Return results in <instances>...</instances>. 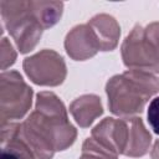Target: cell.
Listing matches in <instances>:
<instances>
[{
  "label": "cell",
  "instance_id": "13",
  "mask_svg": "<svg viewBox=\"0 0 159 159\" xmlns=\"http://www.w3.org/2000/svg\"><path fill=\"white\" fill-rule=\"evenodd\" d=\"M118 155L104 148L92 137L87 138L82 144L80 159H117Z\"/></svg>",
  "mask_w": 159,
  "mask_h": 159
},
{
  "label": "cell",
  "instance_id": "1",
  "mask_svg": "<svg viewBox=\"0 0 159 159\" xmlns=\"http://www.w3.org/2000/svg\"><path fill=\"white\" fill-rule=\"evenodd\" d=\"M21 133L37 159H52L55 152L67 149L77 137L65 104L48 91L37 93L35 109L21 123Z\"/></svg>",
  "mask_w": 159,
  "mask_h": 159
},
{
  "label": "cell",
  "instance_id": "14",
  "mask_svg": "<svg viewBox=\"0 0 159 159\" xmlns=\"http://www.w3.org/2000/svg\"><path fill=\"white\" fill-rule=\"evenodd\" d=\"M15 60H16V51H15L14 46L6 37H2L1 43H0V61H1L2 72L6 71L7 67L14 65Z\"/></svg>",
  "mask_w": 159,
  "mask_h": 159
},
{
  "label": "cell",
  "instance_id": "3",
  "mask_svg": "<svg viewBox=\"0 0 159 159\" xmlns=\"http://www.w3.org/2000/svg\"><path fill=\"white\" fill-rule=\"evenodd\" d=\"M1 19L15 45L21 53H27L36 47L43 26L35 15L31 1H0Z\"/></svg>",
  "mask_w": 159,
  "mask_h": 159
},
{
  "label": "cell",
  "instance_id": "6",
  "mask_svg": "<svg viewBox=\"0 0 159 159\" xmlns=\"http://www.w3.org/2000/svg\"><path fill=\"white\" fill-rule=\"evenodd\" d=\"M26 76L40 86H58L66 78V63L61 55L53 50H42L22 63Z\"/></svg>",
  "mask_w": 159,
  "mask_h": 159
},
{
  "label": "cell",
  "instance_id": "15",
  "mask_svg": "<svg viewBox=\"0 0 159 159\" xmlns=\"http://www.w3.org/2000/svg\"><path fill=\"white\" fill-rule=\"evenodd\" d=\"M148 122L154 130V133L159 134V96L154 97L149 106H148V112H147Z\"/></svg>",
  "mask_w": 159,
  "mask_h": 159
},
{
  "label": "cell",
  "instance_id": "12",
  "mask_svg": "<svg viewBox=\"0 0 159 159\" xmlns=\"http://www.w3.org/2000/svg\"><path fill=\"white\" fill-rule=\"evenodd\" d=\"M31 6L43 29L56 25L63 11V2L61 1H31Z\"/></svg>",
  "mask_w": 159,
  "mask_h": 159
},
{
  "label": "cell",
  "instance_id": "18",
  "mask_svg": "<svg viewBox=\"0 0 159 159\" xmlns=\"http://www.w3.org/2000/svg\"><path fill=\"white\" fill-rule=\"evenodd\" d=\"M158 88H159V80H158Z\"/></svg>",
  "mask_w": 159,
  "mask_h": 159
},
{
  "label": "cell",
  "instance_id": "4",
  "mask_svg": "<svg viewBox=\"0 0 159 159\" xmlns=\"http://www.w3.org/2000/svg\"><path fill=\"white\" fill-rule=\"evenodd\" d=\"M123 63L130 70L159 72V43L149 26L135 25L122 43Z\"/></svg>",
  "mask_w": 159,
  "mask_h": 159
},
{
  "label": "cell",
  "instance_id": "7",
  "mask_svg": "<svg viewBox=\"0 0 159 159\" xmlns=\"http://www.w3.org/2000/svg\"><path fill=\"white\" fill-rule=\"evenodd\" d=\"M92 138L114 154H124L128 139L125 118H104L92 129Z\"/></svg>",
  "mask_w": 159,
  "mask_h": 159
},
{
  "label": "cell",
  "instance_id": "10",
  "mask_svg": "<svg viewBox=\"0 0 159 159\" xmlns=\"http://www.w3.org/2000/svg\"><path fill=\"white\" fill-rule=\"evenodd\" d=\"M125 119L128 124V139L123 155L132 158L143 157L149 150L152 135L139 117H127Z\"/></svg>",
  "mask_w": 159,
  "mask_h": 159
},
{
  "label": "cell",
  "instance_id": "11",
  "mask_svg": "<svg viewBox=\"0 0 159 159\" xmlns=\"http://www.w3.org/2000/svg\"><path fill=\"white\" fill-rule=\"evenodd\" d=\"M70 112L80 127L87 128L103 113L101 98L96 94H83L71 103Z\"/></svg>",
  "mask_w": 159,
  "mask_h": 159
},
{
  "label": "cell",
  "instance_id": "9",
  "mask_svg": "<svg viewBox=\"0 0 159 159\" xmlns=\"http://www.w3.org/2000/svg\"><path fill=\"white\" fill-rule=\"evenodd\" d=\"M88 24L98 39L101 51H112L117 47L120 27L113 16L108 14H98L93 16Z\"/></svg>",
  "mask_w": 159,
  "mask_h": 159
},
{
  "label": "cell",
  "instance_id": "2",
  "mask_svg": "<svg viewBox=\"0 0 159 159\" xmlns=\"http://www.w3.org/2000/svg\"><path fill=\"white\" fill-rule=\"evenodd\" d=\"M158 91V78L154 73L140 70L116 75L106 86L108 107L113 114L120 117L140 113Z\"/></svg>",
  "mask_w": 159,
  "mask_h": 159
},
{
  "label": "cell",
  "instance_id": "17",
  "mask_svg": "<svg viewBox=\"0 0 159 159\" xmlns=\"http://www.w3.org/2000/svg\"><path fill=\"white\" fill-rule=\"evenodd\" d=\"M148 26L152 30V32L154 34V36H155V39H157V41L159 43V22H152Z\"/></svg>",
  "mask_w": 159,
  "mask_h": 159
},
{
  "label": "cell",
  "instance_id": "16",
  "mask_svg": "<svg viewBox=\"0 0 159 159\" xmlns=\"http://www.w3.org/2000/svg\"><path fill=\"white\" fill-rule=\"evenodd\" d=\"M150 157H152V159H159V139L154 143V145L150 150Z\"/></svg>",
  "mask_w": 159,
  "mask_h": 159
},
{
  "label": "cell",
  "instance_id": "5",
  "mask_svg": "<svg viewBox=\"0 0 159 159\" xmlns=\"http://www.w3.org/2000/svg\"><path fill=\"white\" fill-rule=\"evenodd\" d=\"M32 88L17 71H4L0 76L1 124L21 119L32 104Z\"/></svg>",
  "mask_w": 159,
  "mask_h": 159
},
{
  "label": "cell",
  "instance_id": "8",
  "mask_svg": "<svg viewBox=\"0 0 159 159\" xmlns=\"http://www.w3.org/2000/svg\"><path fill=\"white\" fill-rule=\"evenodd\" d=\"M65 48L68 56L76 61H84L101 51L98 39L88 22L75 26L67 34Z\"/></svg>",
  "mask_w": 159,
  "mask_h": 159
}]
</instances>
